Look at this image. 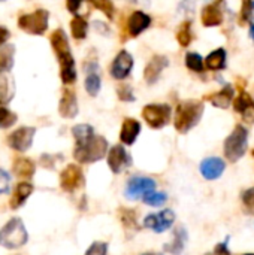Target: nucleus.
I'll return each instance as SVG.
<instances>
[{
  "label": "nucleus",
  "instance_id": "obj_1",
  "mask_svg": "<svg viewBox=\"0 0 254 255\" xmlns=\"http://www.w3.org/2000/svg\"><path fill=\"white\" fill-rule=\"evenodd\" d=\"M204 103L199 100H184L178 103L174 118V126L178 133L186 134L196 127L204 115Z\"/></svg>",
  "mask_w": 254,
  "mask_h": 255
},
{
  "label": "nucleus",
  "instance_id": "obj_2",
  "mask_svg": "<svg viewBox=\"0 0 254 255\" xmlns=\"http://www.w3.org/2000/svg\"><path fill=\"white\" fill-rule=\"evenodd\" d=\"M105 155H108V140L99 134H93L87 140L76 143L73 151L75 160L81 164L99 161Z\"/></svg>",
  "mask_w": 254,
  "mask_h": 255
},
{
  "label": "nucleus",
  "instance_id": "obj_3",
  "mask_svg": "<svg viewBox=\"0 0 254 255\" xmlns=\"http://www.w3.org/2000/svg\"><path fill=\"white\" fill-rule=\"evenodd\" d=\"M249 148V130L238 124L225 140V155L231 163L241 160Z\"/></svg>",
  "mask_w": 254,
  "mask_h": 255
},
{
  "label": "nucleus",
  "instance_id": "obj_4",
  "mask_svg": "<svg viewBox=\"0 0 254 255\" xmlns=\"http://www.w3.org/2000/svg\"><path fill=\"white\" fill-rule=\"evenodd\" d=\"M28 235L24 227L22 220L12 218L4 224V227L0 230V245H3L7 250H16L27 244Z\"/></svg>",
  "mask_w": 254,
  "mask_h": 255
},
{
  "label": "nucleus",
  "instance_id": "obj_5",
  "mask_svg": "<svg viewBox=\"0 0 254 255\" xmlns=\"http://www.w3.org/2000/svg\"><path fill=\"white\" fill-rule=\"evenodd\" d=\"M48 19H49V12L46 9H36L31 13L21 15L18 18V27L28 34L40 36L48 28Z\"/></svg>",
  "mask_w": 254,
  "mask_h": 255
},
{
  "label": "nucleus",
  "instance_id": "obj_6",
  "mask_svg": "<svg viewBox=\"0 0 254 255\" xmlns=\"http://www.w3.org/2000/svg\"><path fill=\"white\" fill-rule=\"evenodd\" d=\"M172 109L169 105H147L142 109V118L151 128H163L169 124Z\"/></svg>",
  "mask_w": 254,
  "mask_h": 255
},
{
  "label": "nucleus",
  "instance_id": "obj_7",
  "mask_svg": "<svg viewBox=\"0 0 254 255\" xmlns=\"http://www.w3.org/2000/svg\"><path fill=\"white\" fill-rule=\"evenodd\" d=\"M156 181L153 178H145V176H133L129 179L126 190H124V196L129 200H139L145 196H148L150 193L156 191Z\"/></svg>",
  "mask_w": 254,
  "mask_h": 255
},
{
  "label": "nucleus",
  "instance_id": "obj_8",
  "mask_svg": "<svg viewBox=\"0 0 254 255\" xmlns=\"http://www.w3.org/2000/svg\"><path fill=\"white\" fill-rule=\"evenodd\" d=\"M36 134L34 127H19L7 136V145L18 152H25L33 145Z\"/></svg>",
  "mask_w": 254,
  "mask_h": 255
},
{
  "label": "nucleus",
  "instance_id": "obj_9",
  "mask_svg": "<svg viewBox=\"0 0 254 255\" xmlns=\"http://www.w3.org/2000/svg\"><path fill=\"white\" fill-rule=\"evenodd\" d=\"M84 182H85L84 173H82L81 167L76 166V164L66 166V169L60 173V187L66 193L76 191L78 188H81L84 185Z\"/></svg>",
  "mask_w": 254,
  "mask_h": 255
},
{
  "label": "nucleus",
  "instance_id": "obj_10",
  "mask_svg": "<svg viewBox=\"0 0 254 255\" xmlns=\"http://www.w3.org/2000/svg\"><path fill=\"white\" fill-rule=\"evenodd\" d=\"M108 166L112 170V173L118 175L123 173L126 169H129L132 166V157L130 154L126 151V148L123 145H115L109 149L108 155Z\"/></svg>",
  "mask_w": 254,
  "mask_h": 255
},
{
  "label": "nucleus",
  "instance_id": "obj_11",
  "mask_svg": "<svg viewBox=\"0 0 254 255\" xmlns=\"http://www.w3.org/2000/svg\"><path fill=\"white\" fill-rule=\"evenodd\" d=\"M175 221V212L171 209H165L159 214H150L145 220H144V226L150 230H153L154 233H163L166 230H169V227L174 224Z\"/></svg>",
  "mask_w": 254,
  "mask_h": 255
},
{
  "label": "nucleus",
  "instance_id": "obj_12",
  "mask_svg": "<svg viewBox=\"0 0 254 255\" xmlns=\"http://www.w3.org/2000/svg\"><path fill=\"white\" fill-rule=\"evenodd\" d=\"M133 69V57L129 51L121 49L111 64V76L117 81L126 79Z\"/></svg>",
  "mask_w": 254,
  "mask_h": 255
},
{
  "label": "nucleus",
  "instance_id": "obj_13",
  "mask_svg": "<svg viewBox=\"0 0 254 255\" xmlns=\"http://www.w3.org/2000/svg\"><path fill=\"white\" fill-rule=\"evenodd\" d=\"M225 169H226V164L220 157H208V158L202 160V163L199 166L201 175L208 181L219 179L225 173Z\"/></svg>",
  "mask_w": 254,
  "mask_h": 255
},
{
  "label": "nucleus",
  "instance_id": "obj_14",
  "mask_svg": "<svg viewBox=\"0 0 254 255\" xmlns=\"http://www.w3.org/2000/svg\"><path fill=\"white\" fill-rule=\"evenodd\" d=\"M78 100H76V94L75 91L69 90V88H64L63 90V96L60 99V103H58V112L63 118H75L78 115Z\"/></svg>",
  "mask_w": 254,
  "mask_h": 255
},
{
  "label": "nucleus",
  "instance_id": "obj_15",
  "mask_svg": "<svg viewBox=\"0 0 254 255\" xmlns=\"http://www.w3.org/2000/svg\"><path fill=\"white\" fill-rule=\"evenodd\" d=\"M222 1H213L202 7V24L205 27H217L223 22V10H222Z\"/></svg>",
  "mask_w": 254,
  "mask_h": 255
},
{
  "label": "nucleus",
  "instance_id": "obj_16",
  "mask_svg": "<svg viewBox=\"0 0 254 255\" xmlns=\"http://www.w3.org/2000/svg\"><path fill=\"white\" fill-rule=\"evenodd\" d=\"M151 24V16L142 10H135L127 21V31L132 37H138Z\"/></svg>",
  "mask_w": 254,
  "mask_h": 255
},
{
  "label": "nucleus",
  "instance_id": "obj_17",
  "mask_svg": "<svg viewBox=\"0 0 254 255\" xmlns=\"http://www.w3.org/2000/svg\"><path fill=\"white\" fill-rule=\"evenodd\" d=\"M169 66V60L165 57V55H154L150 61H148V64L145 66V70H144V78H145V81L151 85V84H154L157 79H159V76L162 75V72H163V69H166Z\"/></svg>",
  "mask_w": 254,
  "mask_h": 255
},
{
  "label": "nucleus",
  "instance_id": "obj_18",
  "mask_svg": "<svg viewBox=\"0 0 254 255\" xmlns=\"http://www.w3.org/2000/svg\"><path fill=\"white\" fill-rule=\"evenodd\" d=\"M234 108L238 114L243 115L244 121L253 124L254 123V100L249 93H246L244 90L240 91L238 97L234 102Z\"/></svg>",
  "mask_w": 254,
  "mask_h": 255
},
{
  "label": "nucleus",
  "instance_id": "obj_19",
  "mask_svg": "<svg viewBox=\"0 0 254 255\" xmlns=\"http://www.w3.org/2000/svg\"><path fill=\"white\" fill-rule=\"evenodd\" d=\"M84 67H85V72H87L85 90L91 97H96L99 94V91H100V87H102V81H100V76H99V66H97L96 61H88Z\"/></svg>",
  "mask_w": 254,
  "mask_h": 255
},
{
  "label": "nucleus",
  "instance_id": "obj_20",
  "mask_svg": "<svg viewBox=\"0 0 254 255\" xmlns=\"http://www.w3.org/2000/svg\"><path fill=\"white\" fill-rule=\"evenodd\" d=\"M139 133H141V123L133 118H126L120 130V140L121 143L130 146L135 143Z\"/></svg>",
  "mask_w": 254,
  "mask_h": 255
},
{
  "label": "nucleus",
  "instance_id": "obj_21",
  "mask_svg": "<svg viewBox=\"0 0 254 255\" xmlns=\"http://www.w3.org/2000/svg\"><path fill=\"white\" fill-rule=\"evenodd\" d=\"M58 64H60V78L63 84L66 85L73 84L76 81V69H75V58L72 52L58 57Z\"/></svg>",
  "mask_w": 254,
  "mask_h": 255
},
{
  "label": "nucleus",
  "instance_id": "obj_22",
  "mask_svg": "<svg viewBox=\"0 0 254 255\" xmlns=\"http://www.w3.org/2000/svg\"><path fill=\"white\" fill-rule=\"evenodd\" d=\"M234 96H235V91H234V87L231 84H226L219 93H214V94H210L207 97V100L216 106V108H220V109H228L229 105L234 102Z\"/></svg>",
  "mask_w": 254,
  "mask_h": 255
},
{
  "label": "nucleus",
  "instance_id": "obj_23",
  "mask_svg": "<svg viewBox=\"0 0 254 255\" xmlns=\"http://www.w3.org/2000/svg\"><path fill=\"white\" fill-rule=\"evenodd\" d=\"M33 185L30 182H19L15 185L13 188V193L10 196V200H9V206L10 209H18L24 205V202L31 196L33 193Z\"/></svg>",
  "mask_w": 254,
  "mask_h": 255
},
{
  "label": "nucleus",
  "instance_id": "obj_24",
  "mask_svg": "<svg viewBox=\"0 0 254 255\" xmlns=\"http://www.w3.org/2000/svg\"><path fill=\"white\" fill-rule=\"evenodd\" d=\"M15 94V82L9 72L0 70V105L9 103Z\"/></svg>",
  "mask_w": 254,
  "mask_h": 255
},
{
  "label": "nucleus",
  "instance_id": "obj_25",
  "mask_svg": "<svg viewBox=\"0 0 254 255\" xmlns=\"http://www.w3.org/2000/svg\"><path fill=\"white\" fill-rule=\"evenodd\" d=\"M49 40H51V46H52V49H54V52H55L57 58H58V57H61V55L70 54L69 40H67V36H66V33H64V30H63V28H57V30H54V31L51 33Z\"/></svg>",
  "mask_w": 254,
  "mask_h": 255
},
{
  "label": "nucleus",
  "instance_id": "obj_26",
  "mask_svg": "<svg viewBox=\"0 0 254 255\" xmlns=\"http://www.w3.org/2000/svg\"><path fill=\"white\" fill-rule=\"evenodd\" d=\"M12 170L13 173L21 178V179H28L34 175L36 172V164L34 161H31L30 158L27 157H16L13 160V164H12Z\"/></svg>",
  "mask_w": 254,
  "mask_h": 255
},
{
  "label": "nucleus",
  "instance_id": "obj_27",
  "mask_svg": "<svg viewBox=\"0 0 254 255\" xmlns=\"http://www.w3.org/2000/svg\"><path fill=\"white\" fill-rule=\"evenodd\" d=\"M187 239H189L187 230L184 227H181V226L177 227L174 230V242L169 244V245H165V251L172 255H181L184 248H186Z\"/></svg>",
  "mask_w": 254,
  "mask_h": 255
},
{
  "label": "nucleus",
  "instance_id": "obj_28",
  "mask_svg": "<svg viewBox=\"0 0 254 255\" xmlns=\"http://www.w3.org/2000/svg\"><path fill=\"white\" fill-rule=\"evenodd\" d=\"M228 54L225 48H217L210 52L205 58V67L210 70H223L226 67Z\"/></svg>",
  "mask_w": 254,
  "mask_h": 255
},
{
  "label": "nucleus",
  "instance_id": "obj_29",
  "mask_svg": "<svg viewBox=\"0 0 254 255\" xmlns=\"http://www.w3.org/2000/svg\"><path fill=\"white\" fill-rule=\"evenodd\" d=\"M70 31L76 40L85 39L88 31V22L85 21V18H82L81 15H75L70 21Z\"/></svg>",
  "mask_w": 254,
  "mask_h": 255
},
{
  "label": "nucleus",
  "instance_id": "obj_30",
  "mask_svg": "<svg viewBox=\"0 0 254 255\" xmlns=\"http://www.w3.org/2000/svg\"><path fill=\"white\" fill-rule=\"evenodd\" d=\"M13 55H15V46L12 43L0 46V70L10 72L13 66Z\"/></svg>",
  "mask_w": 254,
  "mask_h": 255
},
{
  "label": "nucleus",
  "instance_id": "obj_31",
  "mask_svg": "<svg viewBox=\"0 0 254 255\" xmlns=\"http://www.w3.org/2000/svg\"><path fill=\"white\" fill-rule=\"evenodd\" d=\"M120 214V220L124 226V230L127 232V235H130L129 232L135 233L138 232V223H136V214L133 209H126V208H121L118 211Z\"/></svg>",
  "mask_w": 254,
  "mask_h": 255
},
{
  "label": "nucleus",
  "instance_id": "obj_32",
  "mask_svg": "<svg viewBox=\"0 0 254 255\" xmlns=\"http://www.w3.org/2000/svg\"><path fill=\"white\" fill-rule=\"evenodd\" d=\"M192 39H193V33H192V22L190 21H184L181 25H180V28H178V31H177V40H178V43L181 45V46H189L190 45V42H192Z\"/></svg>",
  "mask_w": 254,
  "mask_h": 255
},
{
  "label": "nucleus",
  "instance_id": "obj_33",
  "mask_svg": "<svg viewBox=\"0 0 254 255\" xmlns=\"http://www.w3.org/2000/svg\"><path fill=\"white\" fill-rule=\"evenodd\" d=\"M186 66L192 72L201 73L205 69V61H204L202 55H199L198 52H187V55H186Z\"/></svg>",
  "mask_w": 254,
  "mask_h": 255
},
{
  "label": "nucleus",
  "instance_id": "obj_34",
  "mask_svg": "<svg viewBox=\"0 0 254 255\" xmlns=\"http://www.w3.org/2000/svg\"><path fill=\"white\" fill-rule=\"evenodd\" d=\"M72 134L75 137V142L81 143V142L87 140L88 137H91L96 133H94V128L91 126H88V124H78V126H75L72 128Z\"/></svg>",
  "mask_w": 254,
  "mask_h": 255
},
{
  "label": "nucleus",
  "instance_id": "obj_35",
  "mask_svg": "<svg viewBox=\"0 0 254 255\" xmlns=\"http://www.w3.org/2000/svg\"><path fill=\"white\" fill-rule=\"evenodd\" d=\"M166 200H168V194L166 193H162V191H153V193H150L148 196L144 197V202L148 206H154V208L165 205Z\"/></svg>",
  "mask_w": 254,
  "mask_h": 255
},
{
  "label": "nucleus",
  "instance_id": "obj_36",
  "mask_svg": "<svg viewBox=\"0 0 254 255\" xmlns=\"http://www.w3.org/2000/svg\"><path fill=\"white\" fill-rule=\"evenodd\" d=\"M15 123H16V114H13L7 108L0 106V128H9Z\"/></svg>",
  "mask_w": 254,
  "mask_h": 255
},
{
  "label": "nucleus",
  "instance_id": "obj_37",
  "mask_svg": "<svg viewBox=\"0 0 254 255\" xmlns=\"http://www.w3.org/2000/svg\"><path fill=\"white\" fill-rule=\"evenodd\" d=\"M91 4L97 9H100L109 19L114 18V12H115V7H114V3L109 1V0H99V1H91Z\"/></svg>",
  "mask_w": 254,
  "mask_h": 255
},
{
  "label": "nucleus",
  "instance_id": "obj_38",
  "mask_svg": "<svg viewBox=\"0 0 254 255\" xmlns=\"http://www.w3.org/2000/svg\"><path fill=\"white\" fill-rule=\"evenodd\" d=\"M254 1H244L241 7V22H253Z\"/></svg>",
  "mask_w": 254,
  "mask_h": 255
},
{
  "label": "nucleus",
  "instance_id": "obj_39",
  "mask_svg": "<svg viewBox=\"0 0 254 255\" xmlns=\"http://www.w3.org/2000/svg\"><path fill=\"white\" fill-rule=\"evenodd\" d=\"M117 94H118V99L123 100V102H133V100H135L132 87L127 85V84H121V85L117 88Z\"/></svg>",
  "mask_w": 254,
  "mask_h": 255
},
{
  "label": "nucleus",
  "instance_id": "obj_40",
  "mask_svg": "<svg viewBox=\"0 0 254 255\" xmlns=\"http://www.w3.org/2000/svg\"><path fill=\"white\" fill-rule=\"evenodd\" d=\"M243 203L249 214H254V187L243 193Z\"/></svg>",
  "mask_w": 254,
  "mask_h": 255
},
{
  "label": "nucleus",
  "instance_id": "obj_41",
  "mask_svg": "<svg viewBox=\"0 0 254 255\" xmlns=\"http://www.w3.org/2000/svg\"><path fill=\"white\" fill-rule=\"evenodd\" d=\"M85 255H108V244L105 242H93L87 250Z\"/></svg>",
  "mask_w": 254,
  "mask_h": 255
},
{
  "label": "nucleus",
  "instance_id": "obj_42",
  "mask_svg": "<svg viewBox=\"0 0 254 255\" xmlns=\"http://www.w3.org/2000/svg\"><path fill=\"white\" fill-rule=\"evenodd\" d=\"M9 185H10V176L6 170L0 169V194L7 193L9 191Z\"/></svg>",
  "mask_w": 254,
  "mask_h": 255
},
{
  "label": "nucleus",
  "instance_id": "obj_43",
  "mask_svg": "<svg viewBox=\"0 0 254 255\" xmlns=\"http://www.w3.org/2000/svg\"><path fill=\"white\" fill-rule=\"evenodd\" d=\"M229 241H231V238H226V241L225 242H222V244H219V245H216V248H214V254L216 255H231V251H229Z\"/></svg>",
  "mask_w": 254,
  "mask_h": 255
},
{
  "label": "nucleus",
  "instance_id": "obj_44",
  "mask_svg": "<svg viewBox=\"0 0 254 255\" xmlns=\"http://www.w3.org/2000/svg\"><path fill=\"white\" fill-rule=\"evenodd\" d=\"M81 4H82L81 1H72V0H69V1L66 3V7H67L72 13L76 15V13H78V9L81 7Z\"/></svg>",
  "mask_w": 254,
  "mask_h": 255
},
{
  "label": "nucleus",
  "instance_id": "obj_45",
  "mask_svg": "<svg viewBox=\"0 0 254 255\" xmlns=\"http://www.w3.org/2000/svg\"><path fill=\"white\" fill-rule=\"evenodd\" d=\"M9 36H10L9 30H7L6 27L0 25V46H3V45H4V42L9 39Z\"/></svg>",
  "mask_w": 254,
  "mask_h": 255
},
{
  "label": "nucleus",
  "instance_id": "obj_46",
  "mask_svg": "<svg viewBox=\"0 0 254 255\" xmlns=\"http://www.w3.org/2000/svg\"><path fill=\"white\" fill-rule=\"evenodd\" d=\"M250 37L254 40V21L250 22Z\"/></svg>",
  "mask_w": 254,
  "mask_h": 255
},
{
  "label": "nucleus",
  "instance_id": "obj_47",
  "mask_svg": "<svg viewBox=\"0 0 254 255\" xmlns=\"http://www.w3.org/2000/svg\"><path fill=\"white\" fill-rule=\"evenodd\" d=\"M142 255H160V254H156V253H144Z\"/></svg>",
  "mask_w": 254,
  "mask_h": 255
},
{
  "label": "nucleus",
  "instance_id": "obj_48",
  "mask_svg": "<svg viewBox=\"0 0 254 255\" xmlns=\"http://www.w3.org/2000/svg\"><path fill=\"white\" fill-rule=\"evenodd\" d=\"M244 255H254V254H244Z\"/></svg>",
  "mask_w": 254,
  "mask_h": 255
},
{
  "label": "nucleus",
  "instance_id": "obj_49",
  "mask_svg": "<svg viewBox=\"0 0 254 255\" xmlns=\"http://www.w3.org/2000/svg\"><path fill=\"white\" fill-rule=\"evenodd\" d=\"M207 255H216V254H207Z\"/></svg>",
  "mask_w": 254,
  "mask_h": 255
},
{
  "label": "nucleus",
  "instance_id": "obj_50",
  "mask_svg": "<svg viewBox=\"0 0 254 255\" xmlns=\"http://www.w3.org/2000/svg\"><path fill=\"white\" fill-rule=\"evenodd\" d=\"M253 155H254V151H253Z\"/></svg>",
  "mask_w": 254,
  "mask_h": 255
}]
</instances>
